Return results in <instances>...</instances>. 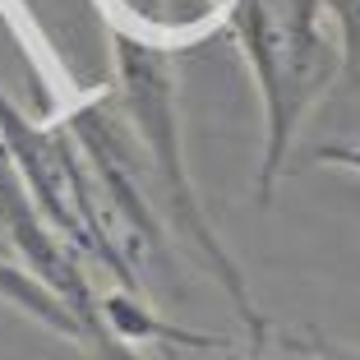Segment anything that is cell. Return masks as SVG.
Listing matches in <instances>:
<instances>
[{
    "label": "cell",
    "mask_w": 360,
    "mask_h": 360,
    "mask_svg": "<svg viewBox=\"0 0 360 360\" xmlns=\"http://www.w3.org/2000/svg\"><path fill=\"white\" fill-rule=\"evenodd\" d=\"M116 97H120V111H125L129 129H134V139H139V148L148 158L153 176H158L171 236L199 259V268L212 282L222 286V296L231 300V309L240 314L250 342L264 347L268 323L255 309V300H250L240 264H236L231 250L212 231L208 212H203V203H199V190H194V180H190V167H185L180 120H176V70H171L167 46L143 37V32H134V28H120L116 32Z\"/></svg>",
    "instance_id": "obj_1"
},
{
    "label": "cell",
    "mask_w": 360,
    "mask_h": 360,
    "mask_svg": "<svg viewBox=\"0 0 360 360\" xmlns=\"http://www.w3.org/2000/svg\"><path fill=\"white\" fill-rule=\"evenodd\" d=\"M264 106L259 203H273L305 116L342 79V37L323 0H231L226 10Z\"/></svg>",
    "instance_id": "obj_2"
},
{
    "label": "cell",
    "mask_w": 360,
    "mask_h": 360,
    "mask_svg": "<svg viewBox=\"0 0 360 360\" xmlns=\"http://www.w3.org/2000/svg\"><path fill=\"white\" fill-rule=\"evenodd\" d=\"M116 14L134 23V32L167 42V37H190L203 23L222 19L231 10V0H111Z\"/></svg>",
    "instance_id": "obj_3"
},
{
    "label": "cell",
    "mask_w": 360,
    "mask_h": 360,
    "mask_svg": "<svg viewBox=\"0 0 360 360\" xmlns=\"http://www.w3.org/2000/svg\"><path fill=\"white\" fill-rule=\"evenodd\" d=\"M342 37V79L360 88V0H323Z\"/></svg>",
    "instance_id": "obj_4"
},
{
    "label": "cell",
    "mask_w": 360,
    "mask_h": 360,
    "mask_svg": "<svg viewBox=\"0 0 360 360\" xmlns=\"http://www.w3.org/2000/svg\"><path fill=\"white\" fill-rule=\"evenodd\" d=\"M319 167H342V171H360V143H319L314 148Z\"/></svg>",
    "instance_id": "obj_5"
},
{
    "label": "cell",
    "mask_w": 360,
    "mask_h": 360,
    "mask_svg": "<svg viewBox=\"0 0 360 360\" xmlns=\"http://www.w3.org/2000/svg\"><path fill=\"white\" fill-rule=\"evenodd\" d=\"M231 360H245V356H231ZM250 360H259V356H250ZM277 360V356H273ZM296 360H360V356H351V351H338V347H328V342H319V347H309L305 356H296Z\"/></svg>",
    "instance_id": "obj_6"
},
{
    "label": "cell",
    "mask_w": 360,
    "mask_h": 360,
    "mask_svg": "<svg viewBox=\"0 0 360 360\" xmlns=\"http://www.w3.org/2000/svg\"><path fill=\"white\" fill-rule=\"evenodd\" d=\"M171 360H176V356H171Z\"/></svg>",
    "instance_id": "obj_7"
}]
</instances>
